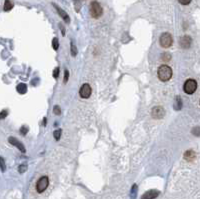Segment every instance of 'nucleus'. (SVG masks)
<instances>
[{
	"instance_id": "nucleus-13",
	"label": "nucleus",
	"mask_w": 200,
	"mask_h": 199,
	"mask_svg": "<svg viewBox=\"0 0 200 199\" xmlns=\"http://www.w3.org/2000/svg\"><path fill=\"white\" fill-rule=\"evenodd\" d=\"M174 109L175 110H181L182 108V100L180 96H176L175 97V101H174Z\"/></svg>"
},
{
	"instance_id": "nucleus-3",
	"label": "nucleus",
	"mask_w": 200,
	"mask_h": 199,
	"mask_svg": "<svg viewBox=\"0 0 200 199\" xmlns=\"http://www.w3.org/2000/svg\"><path fill=\"white\" fill-rule=\"evenodd\" d=\"M103 14V9L97 1H92L90 4V15L93 18H99Z\"/></svg>"
},
{
	"instance_id": "nucleus-7",
	"label": "nucleus",
	"mask_w": 200,
	"mask_h": 199,
	"mask_svg": "<svg viewBox=\"0 0 200 199\" xmlns=\"http://www.w3.org/2000/svg\"><path fill=\"white\" fill-rule=\"evenodd\" d=\"M92 93V89H91V86L88 84V83H85L83 84L81 88L79 90V95L81 98H84V99H87L90 97Z\"/></svg>"
},
{
	"instance_id": "nucleus-23",
	"label": "nucleus",
	"mask_w": 200,
	"mask_h": 199,
	"mask_svg": "<svg viewBox=\"0 0 200 199\" xmlns=\"http://www.w3.org/2000/svg\"><path fill=\"white\" fill-rule=\"evenodd\" d=\"M53 113L55 115H60L61 114V109H60V106L58 105H55L53 107Z\"/></svg>"
},
{
	"instance_id": "nucleus-5",
	"label": "nucleus",
	"mask_w": 200,
	"mask_h": 199,
	"mask_svg": "<svg viewBox=\"0 0 200 199\" xmlns=\"http://www.w3.org/2000/svg\"><path fill=\"white\" fill-rule=\"evenodd\" d=\"M48 185H49L48 177H47V176H42L41 178H39V180H38L37 183H36V190H37V192L41 193V192L45 191L47 189V187H48Z\"/></svg>"
},
{
	"instance_id": "nucleus-2",
	"label": "nucleus",
	"mask_w": 200,
	"mask_h": 199,
	"mask_svg": "<svg viewBox=\"0 0 200 199\" xmlns=\"http://www.w3.org/2000/svg\"><path fill=\"white\" fill-rule=\"evenodd\" d=\"M159 44L163 48H169L173 44V37L168 32H164L159 37Z\"/></svg>"
},
{
	"instance_id": "nucleus-26",
	"label": "nucleus",
	"mask_w": 200,
	"mask_h": 199,
	"mask_svg": "<svg viewBox=\"0 0 200 199\" xmlns=\"http://www.w3.org/2000/svg\"><path fill=\"white\" fill-rule=\"evenodd\" d=\"M28 130H29V128H28L27 126H25V125H23L21 128H20V133L22 134V135H25L27 132H28Z\"/></svg>"
},
{
	"instance_id": "nucleus-22",
	"label": "nucleus",
	"mask_w": 200,
	"mask_h": 199,
	"mask_svg": "<svg viewBox=\"0 0 200 199\" xmlns=\"http://www.w3.org/2000/svg\"><path fill=\"white\" fill-rule=\"evenodd\" d=\"M27 170V165L26 164H21L20 166L18 167V171L20 173H24Z\"/></svg>"
},
{
	"instance_id": "nucleus-20",
	"label": "nucleus",
	"mask_w": 200,
	"mask_h": 199,
	"mask_svg": "<svg viewBox=\"0 0 200 199\" xmlns=\"http://www.w3.org/2000/svg\"><path fill=\"white\" fill-rule=\"evenodd\" d=\"M53 136H54V139L55 140H60V137H61V130L60 129H58V130H55L54 132H53Z\"/></svg>"
},
{
	"instance_id": "nucleus-30",
	"label": "nucleus",
	"mask_w": 200,
	"mask_h": 199,
	"mask_svg": "<svg viewBox=\"0 0 200 199\" xmlns=\"http://www.w3.org/2000/svg\"><path fill=\"white\" fill-rule=\"evenodd\" d=\"M178 1L182 4V5H188V4L191 2V0H178Z\"/></svg>"
},
{
	"instance_id": "nucleus-15",
	"label": "nucleus",
	"mask_w": 200,
	"mask_h": 199,
	"mask_svg": "<svg viewBox=\"0 0 200 199\" xmlns=\"http://www.w3.org/2000/svg\"><path fill=\"white\" fill-rule=\"evenodd\" d=\"M137 189H138V187H137L136 184H133L132 187H131V191H130L131 199H135L136 198V196H137Z\"/></svg>"
},
{
	"instance_id": "nucleus-28",
	"label": "nucleus",
	"mask_w": 200,
	"mask_h": 199,
	"mask_svg": "<svg viewBox=\"0 0 200 199\" xmlns=\"http://www.w3.org/2000/svg\"><path fill=\"white\" fill-rule=\"evenodd\" d=\"M8 115V111L7 110H2L0 112V119H4L6 116Z\"/></svg>"
},
{
	"instance_id": "nucleus-18",
	"label": "nucleus",
	"mask_w": 200,
	"mask_h": 199,
	"mask_svg": "<svg viewBox=\"0 0 200 199\" xmlns=\"http://www.w3.org/2000/svg\"><path fill=\"white\" fill-rule=\"evenodd\" d=\"M52 47H53L54 50H58V48H59V42L56 37H54L53 40H52Z\"/></svg>"
},
{
	"instance_id": "nucleus-14",
	"label": "nucleus",
	"mask_w": 200,
	"mask_h": 199,
	"mask_svg": "<svg viewBox=\"0 0 200 199\" xmlns=\"http://www.w3.org/2000/svg\"><path fill=\"white\" fill-rule=\"evenodd\" d=\"M16 90L20 93V94H25L26 91H27V85L25 83H20L17 85L16 87Z\"/></svg>"
},
{
	"instance_id": "nucleus-16",
	"label": "nucleus",
	"mask_w": 200,
	"mask_h": 199,
	"mask_svg": "<svg viewBox=\"0 0 200 199\" xmlns=\"http://www.w3.org/2000/svg\"><path fill=\"white\" fill-rule=\"evenodd\" d=\"M13 7V3L10 0H5V3H4V11H9L11 10Z\"/></svg>"
},
{
	"instance_id": "nucleus-17",
	"label": "nucleus",
	"mask_w": 200,
	"mask_h": 199,
	"mask_svg": "<svg viewBox=\"0 0 200 199\" xmlns=\"http://www.w3.org/2000/svg\"><path fill=\"white\" fill-rule=\"evenodd\" d=\"M70 52H71V55L73 56V57H75L76 55H77V48H76V45L73 43L72 41H71V44H70Z\"/></svg>"
},
{
	"instance_id": "nucleus-29",
	"label": "nucleus",
	"mask_w": 200,
	"mask_h": 199,
	"mask_svg": "<svg viewBox=\"0 0 200 199\" xmlns=\"http://www.w3.org/2000/svg\"><path fill=\"white\" fill-rule=\"evenodd\" d=\"M58 75H59V68L56 67V68L53 70V77H54L55 79L58 78Z\"/></svg>"
},
{
	"instance_id": "nucleus-6",
	"label": "nucleus",
	"mask_w": 200,
	"mask_h": 199,
	"mask_svg": "<svg viewBox=\"0 0 200 199\" xmlns=\"http://www.w3.org/2000/svg\"><path fill=\"white\" fill-rule=\"evenodd\" d=\"M151 116L154 119H161L165 116V109L162 106H155L151 110Z\"/></svg>"
},
{
	"instance_id": "nucleus-10",
	"label": "nucleus",
	"mask_w": 200,
	"mask_h": 199,
	"mask_svg": "<svg viewBox=\"0 0 200 199\" xmlns=\"http://www.w3.org/2000/svg\"><path fill=\"white\" fill-rule=\"evenodd\" d=\"M52 5L54 6V8L56 9L57 13L59 14V15L61 16V18H62V19H63L66 23H69V22H70V17H69V15H68V14L63 10V9H61L58 5H56L55 3H53V4H52Z\"/></svg>"
},
{
	"instance_id": "nucleus-12",
	"label": "nucleus",
	"mask_w": 200,
	"mask_h": 199,
	"mask_svg": "<svg viewBox=\"0 0 200 199\" xmlns=\"http://www.w3.org/2000/svg\"><path fill=\"white\" fill-rule=\"evenodd\" d=\"M184 159L185 160H187V161H193L194 159H195V156H196V154H195V152L193 150H191V149H189V150H187L186 152L184 153Z\"/></svg>"
},
{
	"instance_id": "nucleus-25",
	"label": "nucleus",
	"mask_w": 200,
	"mask_h": 199,
	"mask_svg": "<svg viewBox=\"0 0 200 199\" xmlns=\"http://www.w3.org/2000/svg\"><path fill=\"white\" fill-rule=\"evenodd\" d=\"M74 4H75V10L79 12L80 7H81V3H80L79 0H74Z\"/></svg>"
},
{
	"instance_id": "nucleus-24",
	"label": "nucleus",
	"mask_w": 200,
	"mask_h": 199,
	"mask_svg": "<svg viewBox=\"0 0 200 199\" xmlns=\"http://www.w3.org/2000/svg\"><path fill=\"white\" fill-rule=\"evenodd\" d=\"M69 79V71L67 69L64 70V78H63V83H67Z\"/></svg>"
},
{
	"instance_id": "nucleus-21",
	"label": "nucleus",
	"mask_w": 200,
	"mask_h": 199,
	"mask_svg": "<svg viewBox=\"0 0 200 199\" xmlns=\"http://www.w3.org/2000/svg\"><path fill=\"white\" fill-rule=\"evenodd\" d=\"M161 58L163 59V61H169L171 59V55L169 53H167V52H164L162 56H161Z\"/></svg>"
},
{
	"instance_id": "nucleus-8",
	"label": "nucleus",
	"mask_w": 200,
	"mask_h": 199,
	"mask_svg": "<svg viewBox=\"0 0 200 199\" xmlns=\"http://www.w3.org/2000/svg\"><path fill=\"white\" fill-rule=\"evenodd\" d=\"M191 43H192V38L188 35H184L182 36L181 38L179 40V44L180 46L182 47L184 49H187L189 48L190 46H191Z\"/></svg>"
},
{
	"instance_id": "nucleus-4",
	"label": "nucleus",
	"mask_w": 200,
	"mask_h": 199,
	"mask_svg": "<svg viewBox=\"0 0 200 199\" xmlns=\"http://www.w3.org/2000/svg\"><path fill=\"white\" fill-rule=\"evenodd\" d=\"M196 88H197V82L195 81L194 79H188L186 80V82L184 83V86H183V90L185 93L187 94H193L195 91H196Z\"/></svg>"
},
{
	"instance_id": "nucleus-27",
	"label": "nucleus",
	"mask_w": 200,
	"mask_h": 199,
	"mask_svg": "<svg viewBox=\"0 0 200 199\" xmlns=\"http://www.w3.org/2000/svg\"><path fill=\"white\" fill-rule=\"evenodd\" d=\"M192 133H193L195 136H199V133H200V128H199V126L194 127V128L192 129Z\"/></svg>"
},
{
	"instance_id": "nucleus-1",
	"label": "nucleus",
	"mask_w": 200,
	"mask_h": 199,
	"mask_svg": "<svg viewBox=\"0 0 200 199\" xmlns=\"http://www.w3.org/2000/svg\"><path fill=\"white\" fill-rule=\"evenodd\" d=\"M172 69H171L168 65H161L160 67L157 70V75H158V78L161 81L166 82L168 80L171 79L172 77Z\"/></svg>"
},
{
	"instance_id": "nucleus-9",
	"label": "nucleus",
	"mask_w": 200,
	"mask_h": 199,
	"mask_svg": "<svg viewBox=\"0 0 200 199\" xmlns=\"http://www.w3.org/2000/svg\"><path fill=\"white\" fill-rule=\"evenodd\" d=\"M8 141H9V143H11L12 145H14L15 147H17V149H19L21 151L22 153H24L26 149H25V146L23 145L20 141H19L18 139H16L15 137H9L8 138Z\"/></svg>"
},
{
	"instance_id": "nucleus-19",
	"label": "nucleus",
	"mask_w": 200,
	"mask_h": 199,
	"mask_svg": "<svg viewBox=\"0 0 200 199\" xmlns=\"http://www.w3.org/2000/svg\"><path fill=\"white\" fill-rule=\"evenodd\" d=\"M0 168L4 172L6 170V165H5V161H4V158L0 156Z\"/></svg>"
},
{
	"instance_id": "nucleus-31",
	"label": "nucleus",
	"mask_w": 200,
	"mask_h": 199,
	"mask_svg": "<svg viewBox=\"0 0 200 199\" xmlns=\"http://www.w3.org/2000/svg\"><path fill=\"white\" fill-rule=\"evenodd\" d=\"M60 28H61V32H62V35H65V31H64V28L62 26V24H59Z\"/></svg>"
},
{
	"instance_id": "nucleus-11",
	"label": "nucleus",
	"mask_w": 200,
	"mask_h": 199,
	"mask_svg": "<svg viewBox=\"0 0 200 199\" xmlns=\"http://www.w3.org/2000/svg\"><path fill=\"white\" fill-rule=\"evenodd\" d=\"M160 194V192L158 190H155V189H152V190H149L145 192L143 195L141 196V199H154L156 198Z\"/></svg>"
}]
</instances>
